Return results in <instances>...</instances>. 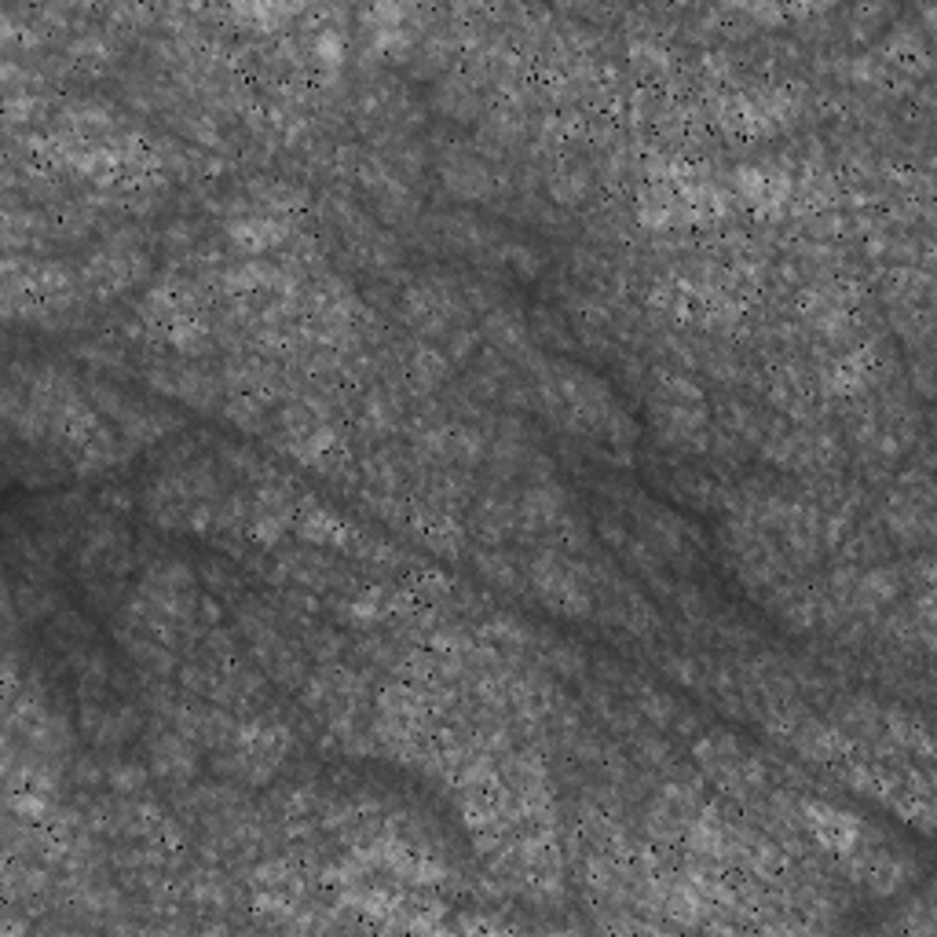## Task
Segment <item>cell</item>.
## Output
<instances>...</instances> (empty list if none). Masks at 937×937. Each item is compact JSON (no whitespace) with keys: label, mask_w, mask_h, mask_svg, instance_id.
Here are the masks:
<instances>
[{"label":"cell","mask_w":937,"mask_h":937,"mask_svg":"<svg viewBox=\"0 0 937 937\" xmlns=\"http://www.w3.org/2000/svg\"><path fill=\"white\" fill-rule=\"evenodd\" d=\"M531 578H534L539 597L550 608L564 611V616H583V611H589L586 586L575 578V567L567 564L564 556H556V553L539 556V561L531 564Z\"/></svg>","instance_id":"obj_1"},{"label":"cell","mask_w":937,"mask_h":937,"mask_svg":"<svg viewBox=\"0 0 937 937\" xmlns=\"http://www.w3.org/2000/svg\"><path fill=\"white\" fill-rule=\"evenodd\" d=\"M802 820L806 828L817 835L820 846H828L831 853H853L861 850V820L850 817V813L835 809V806H824V802H806L802 806Z\"/></svg>","instance_id":"obj_2"},{"label":"cell","mask_w":937,"mask_h":937,"mask_svg":"<svg viewBox=\"0 0 937 937\" xmlns=\"http://www.w3.org/2000/svg\"><path fill=\"white\" fill-rule=\"evenodd\" d=\"M154 769L169 780H184L195 773V751L187 747V736L180 729H169L154 743Z\"/></svg>","instance_id":"obj_3"},{"label":"cell","mask_w":937,"mask_h":937,"mask_svg":"<svg viewBox=\"0 0 937 937\" xmlns=\"http://www.w3.org/2000/svg\"><path fill=\"white\" fill-rule=\"evenodd\" d=\"M231 239L242 245V250H272V245H278L286 239V224H278V220L272 217H253V220H239V224H231Z\"/></svg>","instance_id":"obj_4"},{"label":"cell","mask_w":937,"mask_h":937,"mask_svg":"<svg viewBox=\"0 0 937 937\" xmlns=\"http://www.w3.org/2000/svg\"><path fill=\"white\" fill-rule=\"evenodd\" d=\"M487 333L498 341L501 352H531L528 349V322L517 311H495L487 322Z\"/></svg>","instance_id":"obj_5"},{"label":"cell","mask_w":937,"mask_h":937,"mask_svg":"<svg viewBox=\"0 0 937 937\" xmlns=\"http://www.w3.org/2000/svg\"><path fill=\"white\" fill-rule=\"evenodd\" d=\"M448 187L459 191L462 198H479L487 191V169L479 165L476 158H462V162H451L448 165Z\"/></svg>","instance_id":"obj_6"}]
</instances>
